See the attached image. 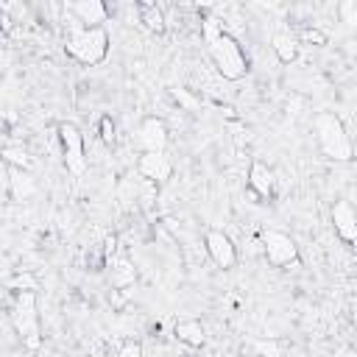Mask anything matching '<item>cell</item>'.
<instances>
[{"label":"cell","mask_w":357,"mask_h":357,"mask_svg":"<svg viewBox=\"0 0 357 357\" xmlns=\"http://www.w3.org/2000/svg\"><path fill=\"white\" fill-rule=\"evenodd\" d=\"M204 28V39H206V50H209V59L212 64L218 67V73L226 78V81H240L245 78L248 73V59L240 47V42L223 28V22L218 17H206L201 22Z\"/></svg>","instance_id":"cell-1"},{"label":"cell","mask_w":357,"mask_h":357,"mask_svg":"<svg viewBox=\"0 0 357 357\" xmlns=\"http://www.w3.org/2000/svg\"><path fill=\"white\" fill-rule=\"evenodd\" d=\"M64 50H67V56L75 59L78 64L95 67V64H100V61L109 56V31H106L103 25H95V28L75 25V28L67 33Z\"/></svg>","instance_id":"cell-2"},{"label":"cell","mask_w":357,"mask_h":357,"mask_svg":"<svg viewBox=\"0 0 357 357\" xmlns=\"http://www.w3.org/2000/svg\"><path fill=\"white\" fill-rule=\"evenodd\" d=\"M315 134H318V145H321L324 156H329L335 162H349L351 159V139L346 134L343 120L335 112H318Z\"/></svg>","instance_id":"cell-3"},{"label":"cell","mask_w":357,"mask_h":357,"mask_svg":"<svg viewBox=\"0 0 357 357\" xmlns=\"http://www.w3.org/2000/svg\"><path fill=\"white\" fill-rule=\"evenodd\" d=\"M11 324L17 335L22 337L25 349L36 351L42 346V332H39V312H36V293L33 290H17L14 307H11Z\"/></svg>","instance_id":"cell-4"},{"label":"cell","mask_w":357,"mask_h":357,"mask_svg":"<svg viewBox=\"0 0 357 357\" xmlns=\"http://www.w3.org/2000/svg\"><path fill=\"white\" fill-rule=\"evenodd\" d=\"M259 240H262V251H265L271 265L284 268V265H296L298 262V248H296V240L290 234H284L279 229H262Z\"/></svg>","instance_id":"cell-5"},{"label":"cell","mask_w":357,"mask_h":357,"mask_svg":"<svg viewBox=\"0 0 357 357\" xmlns=\"http://www.w3.org/2000/svg\"><path fill=\"white\" fill-rule=\"evenodd\" d=\"M59 142L64 153V165L73 176H81L86 170V156H84V134L75 123H61L59 126Z\"/></svg>","instance_id":"cell-6"},{"label":"cell","mask_w":357,"mask_h":357,"mask_svg":"<svg viewBox=\"0 0 357 357\" xmlns=\"http://www.w3.org/2000/svg\"><path fill=\"white\" fill-rule=\"evenodd\" d=\"M204 243H206V254L212 257V262H215L218 268H234V262H237V248H234L231 237H229L223 229H209L206 237H204Z\"/></svg>","instance_id":"cell-7"},{"label":"cell","mask_w":357,"mask_h":357,"mask_svg":"<svg viewBox=\"0 0 357 357\" xmlns=\"http://www.w3.org/2000/svg\"><path fill=\"white\" fill-rule=\"evenodd\" d=\"M137 142H139L142 153H159V151H165V145H167V126H165V120L162 117H145L139 123Z\"/></svg>","instance_id":"cell-8"},{"label":"cell","mask_w":357,"mask_h":357,"mask_svg":"<svg viewBox=\"0 0 357 357\" xmlns=\"http://www.w3.org/2000/svg\"><path fill=\"white\" fill-rule=\"evenodd\" d=\"M137 170H139L142 178L159 184V181H167V178H170L173 162H170V156H167L165 151H159V153H142L139 162H137Z\"/></svg>","instance_id":"cell-9"},{"label":"cell","mask_w":357,"mask_h":357,"mask_svg":"<svg viewBox=\"0 0 357 357\" xmlns=\"http://www.w3.org/2000/svg\"><path fill=\"white\" fill-rule=\"evenodd\" d=\"M332 226H335V231H337V237L343 243L351 245L357 240V215H354L349 201H335V206H332Z\"/></svg>","instance_id":"cell-10"},{"label":"cell","mask_w":357,"mask_h":357,"mask_svg":"<svg viewBox=\"0 0 357 357\" xmlns=\"http://www.w3.org/2000/svg\"><path fill=\"white\" fill-rule=\"evenodd\" d=\"M67 11L75 17V22H84V28H95L106 20V6L100 0H75L67 3Z\"/></svg>","instance_id":"cell-11"},{"label":"cell","mask_w":357,"mask_h":357,"mask_svg":"<svg viewBox=\"0 0 357 357\" xmlns=\"http://www.w3.org/2000/svg\"><path fill=\"white\" fill-rule=\"evenodd\" d=\"M173 335H176V340H181L190 349H201L206 343V326L198 318H178L173 324Z\"/></svg>","instance_id":"cell-12"},{"label":"cell","mask_w":357,"mask_h":357,"mask_svg":"<svg viewBox=\"0 0 357 357\" xmlns=\"http://www.w3.org/2000/svg\"><path fill=\"white\" fill-rule=\"evenodd\" d=\"M248 187L259 198H268L273 192V170L265 162H251V167H248Z\"/></svg>","instance_id":"cell-13"},{"label":"cell","mask_w":357,"mask_h":357,"mask_svg":"<svg viewBox=\"0 0 357 357\" xmlns=\"http://www.w3.org/2000/svg\"><path fill=\"white\" fill-rule=\"evenodd\" d=\"M271 45H273V53L279 56L282 64L296 61V56H298V39L290 31H276L273 39H271Z\"/></svg>","instance_id":"cell-14"},{"label":"cell","mask_w":357,"mask_h":357,"mask_svg":"<svg viewBox=\"0 0 357 357\" xmlns=\"http://www.w3.org/2000/svg\"><path fill=\"white\" fill-rule=\"evenodd\" d=\"M109 268H112V282H114L117 287H128V284H134L137 271L131 268L128 259H109Z\"/></svg>","instance_id":"cell-15"},{"label":"cell","mask_w":357,"mask_h":357,"mask_svg":"<svg viewBox=\"0 0 357 357\" xmlns=\"http://www.w3.org/2000/svg\"><path fill=\"white\" fill-rule=\"evenodd\" d=\"M139 22H142L148 31H156V33L165 31V14H162V8H156L153 3H142V6H139Z\"/></svg>","instance_id":"cell-16"},{"label":"cell","mask_w":357,"mask_h":357,"mask_svg":"<svg viewBox=\"0 0 357 357\" xmlns=\"http://www.w3.org/2000/svg\"><path fill=\"white\" fill-rule=\"evenodd\" d=\"M0 156H3L8 165H14L17 170H28V167H31V156H28L25 148H3Z\"/></svg>","instance_id":"cell-17"},{"label":"cell","mask_w":357,"mask_h":357,"mask_svg":"<svg viewBox=\"0 0 357 357\" xmlns=\"http://www.w3.org/2000/svg\"><path fill=\"white\" fill-rule=\"evenodd\" d=\"M117 357H142V343L134 340V337H126L117 346Z\"/></svg>","instance_id":"cell-18"},{"label":"cell","mask_w":357,"mask_h":357,"mask_svg":"<svg viewBox=\"0 0 357 357\" xmlns=\"http://www.w3.org/2000/svg\"><path fill=\"white\" fill-rule=\"evenodd\" d=\"M301 42H307V45H318V47H321V45H326L329 39H326V33H324L321 28H304V31H301Z\"/></svg>","instance_id":"cell-19"},{"label":"cell","mask_w":357,"mask_h":357,"mask_svg":"<svg viewBox=\"0 0 357 357\" xmlns=\"http://www.w3.org/2000/svg\"><path fill=\"white\" fill-rule=\"evenodd\" d=\"M340 14H343V22L354 25V22H357V3H354V0H346V3H340Z\"/></svg>","instance_id":"cell-20"},{"label":"cell","mask_w":357,"mask_h":357,"mask_svg":"<svg viewBox=\"0 0 357 357\" xmlns=\"http://www.w3.org/2000/svg\"><path fill=\"white\" fill-rule=\"evenodd\" d=\"M100 139L106 145L114 142V123H112V117H100Z\"/></svg>","instance_id":"cell-21"},{"label":"cell","mask_w":357,"mask_h":357,"mask_svg":"<svg viewBox=\"0 0 357 357\" xmlns=\"http://www.w3.org/2000/svg\"><path fill=\"white\" fill-rule=\"evenodd\" d=\"M8 284H11V287H20V290H36V279H33V276H28V273H22V276L11 279Z\"/></svg>","instance_id":"cell-22"}]
</instances>
